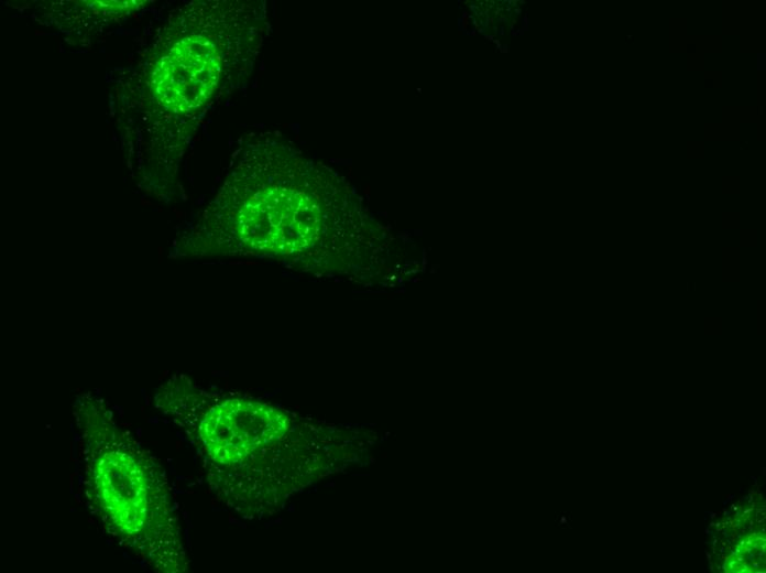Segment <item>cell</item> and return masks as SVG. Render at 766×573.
Masks as SVG:
<instances>
[{
    "label": "cell",
    "instance_id": "obj_2",
    "mask_svg": "<svg viewBox=\"0 0 766 573\" xmlns=\"http://www.w3.org/2000/svg\"><path fill=\"white\" fill-rule=\"evenodd\" d=\"M340 181L288 140L252 134L190 230V251L250 256L333 278L343 242Z\"/></svg>",
    "mask_w": 766,
    "mask_h": 573
},
{
    "label": "cell",
    "instance_id": "obj_5",
    "mask_svg": "<svg viewBox=\"0 0 766 573\" xmlns=\"http://www.w3.org/2000/svg\"><path fill=\"white\" fill-rule=\"evenodd\" d=\"M566 521H567V520H566V517L562 516V517H561V520H560V523H561V525H562V523H566Z\"/></svg>",
    "mask_w": 766,
    "mask_h": 573
},
{
    "label": "cell",
    "instance_id": "obj_4",
    "mask_svg": "<svg viewBox=\"0 0 766 573\" xmlns=\"http://www.w3.org/2000/svg\"><path fill=\"white\" fill-rule=\"evenodd\" d=\"M285 430L286 418L280 410L250 399L229 398L206 411L198 433L214 463L236 469L280 439Z\"/></svg>",
    "mask_w": 766,
    "mask_h": 573
},
{
    "label": "cell",
    "instance_id": "obj_1",
    "mask_svg": "<svg viewBox=\"0 0 766 573\" xmlns=\"http://www.w3.org/2000/svg\"><path fill=\"white\" fill-rule=\"evenodd\" d=\"M269 32L263 1H193L169 13L119 83L125 145L172 160L248 79Z\"/></svg>",
    "mask_w": 766,
    "mask_h": 573
},
{
    "label": "cell",
    "instance_id": "obj_3",
    "mask_svg": "<svg viewBox=\"0 0 766 573\" xmlns=\"http://www.w3.org/2000/svg\"><path fill=\"white\" fill-rule=\"evenodd\" d=\"M78 421L89 506L117 540L153 567L174 571L176 525L155 460L100 407L85 408Z\"/></svg>",
    "mask_w": 766,
    "mask_h": 573
}]
</instances>
